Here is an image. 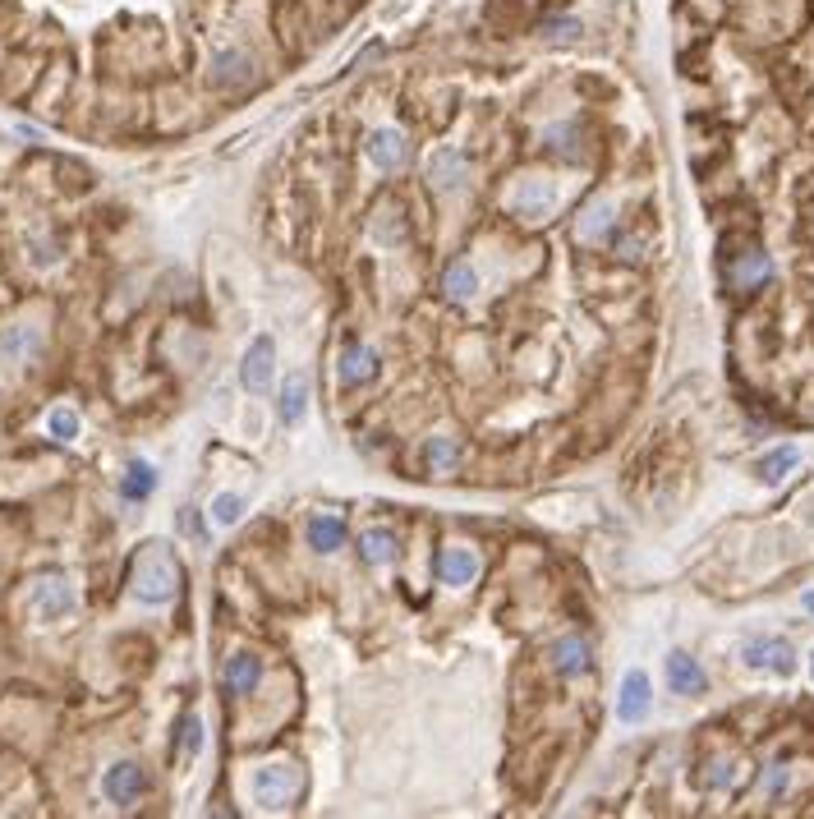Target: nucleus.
Instances as JSON below:
<instances>
[{"instance_id":"nucleus-1","label":"nucleus","mask_w":814,"mask_h":819,"mask_svg":"<svg viewBox=\"0 0 814 819\" xmlns=\"http://www.w3.org/2000/svg\"><path fill=\"white\" fill-rule=\"evenodd\" d=\"M129 585H134V599L139 604H170L175 589H180V566H175V558H170L162 543H148L139 558H134Z\"/></svg>"},{"instance_id":"nucleus-2","label":"nucleus","mask_w":814,"mask_h":819,"mask_svg":"<svg viewBox=\"0 0 814 819\" xmlns=\"http://www.w3.org/2000/svg\"><path fill=\"white\" fill-rule=\"evenodd\" d=\"M253 796L262 810H291L304 796V773L291 760H272L253 773Z\"/></svg>"},{"instance_id":"nucleus-3","label":"nucleus","mask_w":814,"mask_h":819,"mask_svg":"<svg viewBox=\"0 0 814 819\" xmlns=\"http://www.w3.org/2000/svg\"><path fill=\"white\" fill-rule=\"evenodd\" d=\"M28 608L37 612V622H64V617L79 612V594L64 575H42L28 589Z\"/></svg>"},{"instance_id":"nucleus-4","label":"nucleus","mask_w":814,"mask_h":819,"mask_svg":"<svg viewBox=\"0 0 814 819\" xmlns=\"http://www.w3.org/2000/svg\"><path fill=\"white\" fill-rule=\"evenodd\" d=\"M741 663H745V668H755V672L791 677V672H797V650H791L782 635H751L741 645Z\"/></svg>"},{"instance_id":"nucleus-5","label":"nucleus","mask_w":814,"mask_h":819,"mask_svg":"<svg viewBox=\"0 0 814 819\" xmlns=\"http://www.w3.org/2000/svg\"><path fill=\"white\" fill-rule=\"evenodd\" d=\"M276 378V341L272 337H253L245 360H239V383H245L253 396H262Z\"/></svg>"},{"instance_id":"nucleus-6","label":"nucleus","mask_w":814,"mask_h":819,"mask_svg":"<svg viewBox=\"0 0 814 819\" xmlns=\"http://www.w3.org/2000/svg\"><path fill=\"white\" fill-rule=\"evenodd\" d=\"M364 152H368V162L378 171H401L410 162V134H405V129H396V125H382V129H373V134H368Z\"/></svg>"},{"instance_id":"nucleus-7","label":"nucleus","mask_w":814,"mask_h":819,"mask_svg":"<svg viewBox=\"0 0 814 819\" xmlns=\"http://www.w3.org/2000/svg\"><path fill=\"white\" fill-rule=\"evenodd\" d=\"M433 566H437V581L451 585V589L474 585V581H479V571H483L479 552H474V548H460V543H451V548L437 552V562H433Z\"/></svg>"},{"instance_id":"nucleus-8","label":"nucleus","mask_w":814,"mask_h":819,"mask_svg":"<svg viewBox=\"0 0 814 819\" xmlns=\"http://www.w3.org/2000/svg\"><path fill=\"white\" fill-rule=\"evenodd\" d=\"M143 787H148V779H143V769L139 764H129V760H120V764H111L106 769V779H102V796L111 806H120V810H129L143 796Z\"/></svg>"},{"instance_id":"nucleus-9","label":"nucleus","mask_w":814,"mask_h":819,"mask_svg":"<svg viewBox=\"0 0 814 819\" xmlns=\"http://www.w3.org/2000/svg\"><path fill=\"white\" fill-rule=\"evenodd\" d=\"M337 378H341V387H368L378 378V350H368L364 341H345L341 360H337Z\"/></svg>"},{"instance_id":"nucleus-10","label":"nucleus","mask_w":814,"mask_h":819,"mask_svg":"<svg viewBox=\"0 0 814 819\" xmlns=\"http://www.w3.org/2000/svg\"><path fill=\"white\" fill-rule=\"evenodd\" d=\"M663 668H668V686L676 695H704L709 691V672H704L699 658H691L686 650H672Z\"/></svg>"},{"instance_id":"nucleus-11","label":"nucleus","mask_w":814,"mask_h":819,"mask_svg":"<svg viewBox=\"0 0 814 819\" xmlns=\"http://www.w3.org/2000/svg\"><path fill=\"white\" fill-rule=\"evenodd\" d=\"M465 180H470V166H465V157H460V152H451V148L433 152V162H428V185H433L437 194L451 198Z\"/></svg>"},{"instance_id":"nucleus-12","label":"nucleus","mask_w":814,"mask_h":819,"mask_svg":"<svg viewBox=\"0 0 814 819\" xmlns=\"http://www.w3.org/2000/svg\"><path fill=\"white\" fill-rule=\"evenodd\" d=\"M0 355H5L10 364H37V355H42V327H28V323L5 327V331H0Z\"/></svg>"},{"instance_id":"nucleus-13","label":"nucleus","mask_w":814,"mask_h":819,"mask_svg":"<svg viewBox=\"0 0 814 819\" xmlns=\"http://www.w3.org/2000/svg\"><path fill=\"white\" fill-rule=\"evenodd\" d=\"M304 539H309L314 552H341L345 539H350V525L332 512H318V516H309V525H304Z\"/></svg>"},{"instance_id":"nucleus-14","label":"nucleus","mask_w":814,"mask_h":819,"mask_svg":"<svg viewBox=\"0 0 814 819\" xmlns=\"http://www.w3.org/2000/svg\"><path fill=\"white\" fill-rule=\"evenodd\" d=\"M589 668H593V650H589L585 635H562L553 645V672L557 677H580Z\"/></svg>"},{"instance_id":"nucleus-15","label":"nucleus","mask_w":814,"mask_h":819,"mask_svg":"<svg viewBox=\"0 0 814 819\" xmlns=\"http://www.w3.org/2000/svg\"><path fill=\"white\" fill-rule=\"evenodd\" d=\"M653 704V691H649V677L645 672H626L622 681V695H617V718L622 723H640Z\"/></svg>"},{"instance_id":"nucleus-16","label":"nucleus","mask_w":814,"mask_h":819,"mask_svg":"<svg viewBox=\"0 0 814 819\" xmlns=\"http://www.w3.org/2000/svg\"><path fill=\"white\" fill-rule=\"evenodd\" d=\"M262 686V658L258 654H231L226 658V691L231 695H253Z\"/></svg>"},{"instance_id":"nucleus-17","label":"nucleus","mask_w":814,"mask_h":819,"mask_svg":"<svg viewBox=\"0 0 814 819\" xmlns=\"http://www.w3.org/2000/svg\"><path fill=\"white\" fill-rule=\"evenodd\" d=\"M253 79V60L245 56V51H216L212 56V83L216 87H245Z\"/></svg>"},{"instance_id":"nucleus-18","label":"nucleus","mask_w":814,"mask_h":819,"mask_svg":"<svg viewBox=\"0 0 814 819\" xmlns=\"http://www.w3.org/2000/svg\"><path fill=\"white\" fill-rule=\"evenodd\" d=\"M396 529H387V525H373V529H364L359 535V558L368 562V566H387V562H396Z\"/></svg>"},{"instance_id":"nucleus-19","label":"nucleus","mask_w":814,"mask_h":819,"mask_svg":"<svg viewBox=\"0 0 814 819\" xmlns=\"http://www.w3.org/2000/svg\"><path fill=\"white\" fill-rule=\"evenodd\" d=\"M304 414H309V378H304V373H291L281 387V424L295 429Z\"/></svg>"},{"instance_id":"nucleus-20","label":"nucleus","mask_w":814,"mask_h":819,"mask_svg":"<svg viewBox=\"0 0 814 819\" xmlns=\"http://www.w3.org/2000/svg\"><path fill=\"white\" fill-rule=\"evenodd\" d=\"M768 272H774V268H768V254H759V249H751V254H741L736 262H732V285H736V291H755V285H764L768 281Z\"/></svg>"},{"instance_id":"nucleus-21","label":"nucleus","mask_w":814,"mask_h":819,"mask_svg":"<svg viewBox=\"0 0 814 819\" xmlns=\"http://www.w3.org/2000/svg\"><path fill=\"white\" fill-rule=\"evenodd\" d=\"M443 291H447V300H451V304H470V300H474V291H479V272L470 268L465 258H456L451 268H447V277H443Z\"/></svg>"},{"instance_id":"nucleus-22","label":"nucleus","mask_w":814,"mask_h":819,"mask_svg":"<svg viewBox=\"0 0 814 819\" xmlns=\"http://www.w3.org/2000/svg\"><path fill=\"white\" fill-rule=\"evenodd\" d=\"M152 489H157V470H152L148 460H129V470H125V483H120V493L125 502H143Z\"/></svg>"},{"instance_id":"nucleus-23","label":"nucleus","mask_w":814,"mask_h":819,"mask_svg":"<svg viewBox=\"0 0 814 819\" xmlns=\"http://www.w3.org/2000/svg\"><path fill=\"white\" fill-rule=\"evenodd\" d=\"M797 460H801L797 447H774V452L759 460V479H764V483H782L791 470H797Z\"/></svg>"},{"instance_id":"nucleus-24","label":"nucleus","mask_w":814,"mask_h":819,"mask_svg":"<svg viewBox=\"0 0 814 819\" xmlns=\"http://www.w3.org/2000/svg\"><path fill=\"white\" fill-rule=\"evenodd\" d=\"M424 460H428V470H433V475L456 470V460H460V442H456V437H433L428 447H424Z\"/></svg>"},{"instance_id":"nucleus-25","label":"nucleus","mask_w":814,"mask_h":819,"mask_svg":"<svg viewBox=\"0 0 814 819\" xmlns=\"http://www.w3.org/2000/svg\"><path fill=\"white\" fill-rule=\"evenodd\" d=\"M612 226H617V217H612V203H599V208H593V212L580 221V239H589V245H593V239H607Z\"/></svg>"},{"instance_id":"nucleus-26","label":"nucleus","mask_w":814,"mask_h":819,"mask_svg":"<svg viewBox=\"0 0 814 819\" xmlns=\"http://www.w3.org/2000/svg\"><path fill=\"white\" fill-rule=\"evenodd\" d=\"M239 516H245V498L239 493H216L212 498V520L216 525H239Z\"/></svg>"},{"instance_id":"nucleus-27","label":"nucleus","mask_w":814,"mask_h":819,"mask_svg":"<svg viewBox=\"0 0 814 819\" xmlns=\"http://www.w3.org/2000/svg\"><path fill=\"white\" fill-rule=\"evenodd\" d=\"M47 433H51L56 442H74V437H79V414L64 410V406H56V410L47 414Z\"/></svg>"},{"instance_id":"nucleus-28","label":"nucleus","mask_w":814,"mask_h":819,"mask_svg":"<svg viewBox=\"0 0 814 819\" xmlns=\"http://www.w3.org/2000/svg\"><path fill=\"white\" fill-rule=\"evenodd\" d=\"M198 750H203V723H198V714H185L180 718V756L193 760Z\"/></svg>"},{"instance_id":"nucleus-29","label":"nucleus","mask_w":814,"mask_h":819,"mask_svg":"<svg viewBox=\"0 0 814 819\" xmlns=\"http://www.w3.org/2000/svg\"><path fill=\"white\" fill-rule=\"evenodd\" d=\"M543 33H547V37H576V33H585V28H580V19H547Z\"/></svg>"},{"instance_id":"nucleus-30","label":"nucleus","mask_w":814,"mask_h":819,"mask_svg":"<svg viewBox=\"0 0 814 819\" xmlns=\"http://www.w3.org/2000/svg\"><path fill=\"white\" fill-rule=\"evenodd\" d=\"M782 787H787V769H782V764H774V773H768V792L778 796Z\"/></svg>"},{"instance_id":"nucleus-31","label":"nucleus","mask_w":814,"mask_h":819,"mask_svg":"<svg viewBox=\"0 0 814 819\" xmlns=\"http://www.w3.org/2000/svg\"><path fill=\"white\" fill-rule=\"evenodd\" d=\"M180 520H185V529H189V535H198V539H203V520H198L193 512H185Z\"/></svg>"},{"instance_id":"nucleus-32","label":"nucleus","mask_w":814,"mask_h":819,"mask_svg":"<svg viewBox=\"0 0 814 819\" xmlns=\"http://www.w3.org/2000/svg\"><path fill=\"white\" fill-rule=\"evenodd\" d=\"M805 608H810V612H814V594H805Z\"/></svg>"},{"instance_id":"nucleus-33","label":"nucleus","mask_w":814,"mask_h":819,"mask_svg":"<svg viewBox=\"0 0 814 819\" xmlns=\"http://www.w3.org/2000/svg\"><path fill=\"white\" fill-rule=\"evenodd\" d=\"M810 677H814V654H810Z\"/></svg>"}]
</instances>
